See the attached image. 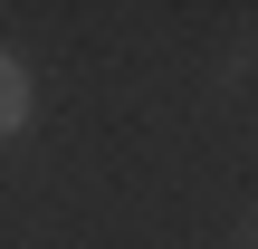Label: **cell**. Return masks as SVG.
Masks as SVG:
<instances>
[{"label":"cell","instance_id":"obj_1","mask_svg":"<svg viewBox=\"0 0 258 249\" xmlns=\"http://www.w3.org/2000/svg\"><path fill=\"white\" fill-rule=\"evenodd\" d=\"M29 115V77H19V58H0V134Z\"/></svg>","mask_w":258,"mask_h":249}]
</instances>
